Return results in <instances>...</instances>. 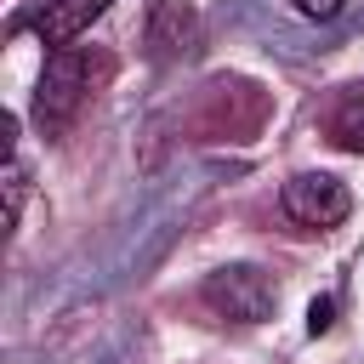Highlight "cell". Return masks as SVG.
<instances>
[{"label":"cell","mask_w":364,"mask_h":364,"mask_svg":"<svg viewBox=\"0 0 364 364\" xmlns=\"http://www.w3.org/2000/svg\"><path fill=\"white\" fill-rule=\"evenodd\" d=\"M23 182H28V171H23L17 148H6V228H17V210H23Z\"/></svg>","instance_id":"7"},{"label":"cell","mask_w":364,"mask_h":364,"mask_svg":"<svg viewBox=\"0 0 364 364\" xmlns=\"http://www.w3.org/2000/svg\"><path fill=\"white\" fill-rule=\"evenodd\" d=\"M193 34V6L188 0H154V17H148V46L159 57H176Z\"/></svg>","instance_id":"5"},{"label":"cell","mask_w":364,"mask_h":364,"mask_svg":"<svg viewBox=\"0 0 364 364\" xmlns=\"http://www.w3.org/2000/svg\"><path fill=\"white\" fill-rule=\"evenodd\" d=\"M296 11L313 23H330V17H341V0H296Z\"/></svg>","instance_id":"9"},{"label":"cell","mask_w":364,"mask_h":364,"mask_svg":"<svg viewBox=\"0 0 364 364\" xmlns=\"http://www.w3.org/2000/svg\"><path fill=\"white\" fill-rule=\"evenodd\" d=\"M102 11H108V0H40L28 23H34V34H40L46 46L63 51V46H74V34H85Z\"/></svg>","instance_id":"4"},{"label":"cell","mask_w":364,"mask_h":364,"mask_svg":"<svg viewBox=\"0 0 364 364\" xmlns=\"http://www.w3.org/2000/svg\"><path fill=\"white\" fill-rule=\"evenodd\" d=\"M330 324H336V301H330V296H318V301L307 307V336H324Z\"/></svg>","instance_id":"8"},{"label":"cell","mask_w":364,"mask_h":364,"mask_svg":"<svg viewBox=\"0 0 364 364\" xmlns=\"http://www.w3.org/2000/svg\"><path fill=\"white\" fill-rule=\"evenodd\" d=\"M199 296H205L210 313H222L233 324H262L273 313V301H279V290H273V279L262 267H216Z\"/></svg>","instance_id":"2"},{"label":"cell","mask_w":364,"mask_h":364,"mask_svg":"<svg viewBox=\"0 0 364 364\" xmlns=\"http://www.w3.org/2000/svg\"><path fill=\"white\" fill-rule=\"evenodd\" d=\"M108 57L102 51H91V46H63V51H51L46 57V74H40V91H34V119L46 125V131H63L85 102H91V91L108 80Z\"/></svg>","instance_id":"1"},{"label":"cell","mask_w":364,"mask_h":364,"mask_svg":"<svg viewBox=\"0 0 364 364\" xmlns=\"http://www.w3.org/2000/svg\"><path fill=\"white\" fill-rule=\"evenodd\" d=\"M279 205H284V216H290L296 228H313V233L341 228V222L353 216V193H347V182H336V176H324V171H301V176H290L284 193H279Z\"/></svg>","instance_id":"3"},{"label":"cell","mask_w":364,"mask_h":364,"mask_svg":"<svg viewBox=\"0 0 364 364\" xmlns=\"http://www.w3.org/2000/svg\"><path fill=\"white\" fill-rule=\"evenodd\" d=\"M324 131H330V142H336V148H347V154H364V85H353V91H347V97L330 108Z\"/></svg>","instance_id":"6"}]
</instances>
